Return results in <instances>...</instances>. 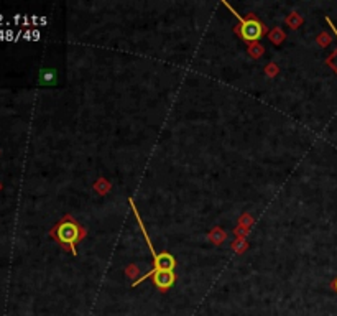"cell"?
I'll use <instances>...</instances> for the list:
<instances>
[{"mask_svg":"<svg viewBox=\"0 0 337 316\" xmlns=\"http://www.w3.org/2000/svg\"><path fill=\"white\" fill-rule=\"evenodd\" d=\"M327 65H329L332 69H334L336 73H337V49H336L334 53H332L329 58H327Z\"/></svg>","mask_w":337,"mask_h":316,"instance_id":"5b68a950","label":"cell"},{"mask_svg":"<svg viewBox=\"0 0 337 316\" xmlns=\"http://www.w3.org/2000/svg\"><path fill=\"white\" fill-rule=\"evenodd\" d=\"M332 287H334V290L337 292V278H336V282H334V283H332Z\"/></svg>","mask_w":337,"mask_h":316,"instance_id":"8992f818","label":"cell"},{"mask_svg":"<svg viewBox=\"0 0 337 316\" xmlns=\"http://www.w3.org/2000/svg\"><path fill=\"white\" fill-rule=\"evenodd\" d=\"M53 234H55L56 241L60 242L61 246L69 247V250L73 252V254H76L74 242L81 239V229H79L78 224L73 223L71 219H66V221H63V223L58 224V227L53 231Z\"/></svg>","mask_w":337,"mask_h":316,"instance_id":"6da1fadb","label":"cell"},{"mask_svg":"<svg viewBox=\"0 0 337 316\" xmlns=\"http://www.w3.org/2000/svg\"><path fill=\"white\" fill-rule=\"evenodd\" d=\"M226 5H227V3H226ZM227 7L231 8V5H227ZM231 10H232V8H231ZM233 15L240 20V25H239V28H237V33L240 35V38L244 40V42H247V43L255 42V40H258L265 33L263 25L260 23L258 20H255V19H240L235 12H233Z\"/></svg>","mask_w":337,"mask_h":316,"instance_id":"7a4b0ae2","label":"cell"},{"mask_svg":"<svg viewBox=\"0 0 337 316\" xmlns=\"http://www.w3.org/2000/svg\"><path fill=\"white\" fill-rule=\"evenodd\" d=\"M174 265H176V262H174L173 255L166 254V252H163V254H158L155 259V270L153 272H160V270H171L174 269Z\"/></svg>","mask_w":337,"mask_h":316,"instance_id":"277c9868","label":"cell"},{"mask_svg":"<svg viewBox=\"0 0 337 316\" xmlns=\"http://www.w3.org/2000/svg\"><path fill=\"white\" fill-rule=\"evenodd\" d=\"M147 277H153V282H155V285L161 288V290H166V288H169L174 283V273L171 272V270H160V272H150V273H147L145 277L143 278H147ZM142 278V280H143ZM140 280V282H142ZM138 283V282H137Z\"/></svg>","mask_w":337,"mask_h":316,"instance_id":"3957f363","label":"cell"}]
</instances>
